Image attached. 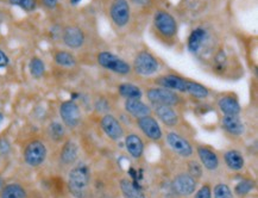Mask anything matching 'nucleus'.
<instances>
[{"label": "nucleus", "mask_w": 258, "mask_h": 198, "mask_svg": "<svg viewBox=\"0 0 258 198\" xmlns=\"http://www.w3.org/2000/svg\"><path fill=\"white\" fill-rule=\"evenodd\" d=\"M100 127L106 136L112 141H119L124 137V128L117 117L106 114L100 120Z\"/></svg>", "instance_id": "1a4fd4ad"}, {"label": "nucleus", "mask_w": 258, "mask_h": 198, "mask_svg": "<svg viewBox=\"0 0 258 198\" xmlns=\"http://www.w3.org/2000/svg\"><path fill=\"white\" fill-rule=\"evenodd\" d=\"M198 157H199L203 167L206 168L207 171H216L219 167V158L211 148L205 146L198 147Z\"/></svg>", "instance_id": "6ab92c4d"}, {"label": "nucleus", "mask_w": 258, "mask_h": 198, "mask_svg": "<svg viewBox=\"0 0 258 198\" xmlns=\"http://www.w3.org/2000/svg\"><path fill=\"white\" fill-rule=\"evenodd\" d=\"M221 127L225 131H227L231 135H234V136H240L245 131V125H244L239 116L224 115L223 118H221Z\"/></svg>", "instance_id": "aec40b11"}, {"label": "nucleus", "mask_w": 258, "mask_h": 198, "mask_svg": "<svg viewBox=\"0 0 258 198\" xmlns=\"http://www.w3.org/2000/svg\"><path fill=\"white\" fill-rule=\"evenodd\" d=\"M188 173L198 180L199 178L203 177V165L195 160L189 161L188 163Z\"/></svg>", "instance_id": "72a5a7b5"}, {"label": "nucleus", "mask_w": 258, "mask_h": 198, "mask_svg": "<svg viewBox=\"0 0 258 198\" xmlns=\"http://www.w3.org/2000/svg\"><path fill=\"white\" fill-rule=\"evenodd\" d=\"M3 121H4V115H3L2 112H0V124L3 123Z\"/></svg>", "instance_id": "79ce46f5"}, {"label": "nucleus", "mask_w": 258, "mask_h": 198, "mask_svg": "<svg viewBox=\"0 0 258 198\" xmlns=\"http://www.w3.org/2000/svg\"><path fill=\"white\" fill-rule=\"evenodd\" d=\"M0 198H28V193L21 184L12 183L3 187Z\"/></svg>", "instance_id": "393cba45"}, {"label": "nucleus", "mask_w": 258, "mask_h": 198, "mask_svg": "<svg viewBox=\"0 0 258 198\" xmlns=\"http://www.w3.org/2000/svg\"><path fill=\"white\" fill-rule=\"evenodd\" d=\"M137 125L142 133L151 141H160L163 137V131L158 121L151 115L137 118Z\"/></svg>", "instance_id": "9d476101"}, {"label": "nucleus", "mask_w": 258, "mask_h": 198, "mask_svg": "<svg viewBox=\"0 0 258 198\" xmlns=\"http://www.w3.org/2000/svg\"><path fill=\"white\" fill-rule=\"evenodd\" d=\"M254 187V181L251 180V179H244L239 181V183L237 184L236 187H234V193L237 194V196H246L247 193H250L251 191L253 190Z\"/></svg>", "instance_id": "7c9ffc66"}, {"label": "nucleus", "mask_w": 258, "mask_h": 198, "mask_svg": "<svg viewBox=\"0 0 258 198\" xmlns=\"http://www.w3.org/2000/svg\"><path fill=\"white\" fill-rule=\"evenodd\" d=\"M97 61L102 68L118 75H128L132 72L131 65L113 53L100 52L97 56Z\"/></svg>", "instance_id": "f03ea898"}, {"label": "nucleus", "mask_w": 258, "mask_h": 198, "mask_svg": "<svg viewBox=\"0 0 258 198\" xmlns=\"http://www.w3.org/2000/svg\"><path fill=\"white\" fill-rule=\"evenodd\" d=\"M78 157H79L78 144L72 140L66 141L63 147H62L61 150V153H59V160H61V163L66 165V166H69V165H73L78 160Z\"/></svg>", "instance_id": "4be33fe9"}, {"label": "nucleus", "mask_w": 258, "mask_h": 198, "mask_svg": "<svg viewBox=\"0 0 258 198\" xmlns=\"http://www.w3.org/2000/svg\"><path fill=\"white\" fill-rule=\"evenodd\" d=\"M58 111L62 123L64 124V127L69 128V129H75L81 123V109L77 102L73 101V99L62 102L61 105H59Z\"/></svg>", "instance_id": "39448f33"}, {"label": "nucleus", "mask_w": 258, "mask_h": 198, "mask_svg": "<svg viewBox=\"0 0 258 198\" xmlns=\"http://www.w3.org/2000/svg\"><path fill=\"white\" fill-rule=\"evenodd\" d=\"M214 198H233L230 186L225 183H219L214 186Z\"/></svg>", "instance_id": "473e14b6"}, {"label": "nucleus", "mask_w": 258, "mask_h": 198, "mask_svg": "<svg viewBox=\"0 0 258 198\" xmlns=\"http://www.w3.org/2000/svg\"><path fill=\"white\" fill-rule=\"evenodd\" d=\"M125 147H126L127 153L135 159H140L144 153V143L137 134H128L125 137Z\"/></svg>", "instance_id": "412c9836"}, {"label": "nucleus", "mask_w": 258, "mask_h": 198, "mask_svg": "<svg viewBox=\"0 0 258 198\" xmlns=\"http://www.w3.org/2000/svg\"><path fill=\"white\" fill-rule=\"evenodd\" d=\"M132 69L141 77H151L160 69V62L150 52L142 51L135 56Z\"/></svg>", "instance_id": "7ed1b4c3"}, {"label": "nucleus", "mask_w": 258, "mask_h": 198, "mask_svg": "<svg viewBox=\"0 0 258 198\" xmlns=\"http://www.w3.org/2000/svg\"><path fill=\"white\" fill-rule=\"evenodd\" d=\"M208 39V32L206 29L204 28H197L194 29L193 31L190 32L189 37H188V51H189L191 54L198 55L200 51H203L204 45L206 44Z\"/></svg>", "instance_id": "dca6fc26"}, {"label": "nucleus", "mask_w": 258, "mask_h": 198, "mask_svg": "<svg viewBox=\"0 0 258 198\" xmlns=\"http://www.w3.org/2000/svg\"><path fill=\"white\" fill-rule=\"evenodd\" d=\"M118 92L125 99H142L143 91L140 86L130 82H123L118 86Z\"/></svg>", "instance_id": "b1692460"}, {"label": "nucleus", "mask_w": 258, "mask_h": 198, "mask_svg": "<svg viewBox=\"0 0 258 198\" xmlns=\"http://www.w3.org/2000/svg\"><path fill=\"white\" fill-rule=\"evenodd\" d=\"M147 98L153 105H169L176 107L181 103V97L177 92L167 90L163 87H151L147 91Z\"/></svg>", "instance_id": "423d86ee"}, {"label": "nucleus", "mask_w": 258, "mask_h": 198, "mask_svg": "<svg viewBox=\"0 0 258 198\" xmlns=\"http://www.w3.org/2000/svg\"><path fill=\"white\" fill-rule=\"evenodd\" d=\"M48 134L52 141L59 142L66 136V127L63 123L58 121H52L48 127Z\"/></svg>", "instance_id": "c85d7f7f"}, {"label": "nucleus", "mask_w": 258, "mask_h": 198, "mask_svg": "<svg viewBox=\"0 0 258 198\" xmlns=\"http://www.w3.org/2000/svg\"><path fill=\"white\" fill-rule=\"evenodd\" d=\"M47 147L39 140H34L29 142L24 150V160L30 167L41 166L47 159Z\"/></svg>", "instance_id": "0eeeda50"}, {"label": "nucleus", "mask_w": 258, "mask_h": 198, "mask_svg": "<svg viewBox=\"0 0 258 198\" xmlns=\"http://www.w3.org/2000/svg\"><path fill=\"white\" fill-rule=\"evenodd\" d=\"M225 164L226 166L232 171H240L244 168V165H245V160H244L243 154L240 152L231 150L227 151L224 155Z\"/></svg>", "instance_id": "5701e85b"}, {"label": "nucleus", "mask_w": 258, "mask_h": 198, "mask_svg": "<svg viewBox=\"0 0 258 198\" xmlns=\"http://www.w3.org/2000/svg\"><path fill=\"white\" fill-rule=\"evenodd\" d=\"M80 2H81V0H71V4L72 5H78Z\"/></svg>", "instance_id": "a19ab883"}, {"label": "nucleus", "mask_w": 258, "mask_h": 198, "mask_svg": "<svg viewBox=\"0 0 258 198\" xmlns=\"http://www.w3.org/2000/svg\"><path fill=\"white\" fill-rule=\"evenodd\" d=\"M167 143L170 147V150L175 152V153L183 158H189L193 154V146L186 137L182 135L175 133V131H170L167 134Z\"/></svg>", "instance_id": "9b49d317"}, {"label": "nucleus", "mask_w": 258, "mask_h": 198, "mask_svg": "<svg viewBox=\"0 0 258 198\" xmlns=\"http://www.w3.org/2000/svg\"><path fill=\"white\" fill-rule=\"evenodd\" d=\"M9 3L12 6H17V8L24 10L26 12L35 11L36 8H37L36 0H9Z\"/></svg>", "instance_id": "2f4dec72"}, {"label": "nucleus", "mask_w": 258, "mask_h": 198, "mask_svg": "<svg viewBox=\"0 0 258 198\" xmlns=\"http://www.w3.org/2000/svg\"><path fill=\"white\" fill-rule=\"evenodd\" d=\"M186 93L198 99H206L210 95V90L206 86H204L203 84H200V82L188 80L187 79Z\"/></svg>", "instance_id": "a878e982"}, {"label": "nucleus", "mask_w": 258, "mask_h": 198, "mask_svg": "<svg viewBox=\"0 0 258 198\" xmlns=\"http://www.w3.org/2000/svg\"><path fill=\"white\" fill-rule=\"evenodd\" d=\"M62 41L66 47L71 49H79L85 44L86 36L81 28L75 25H69L62 30Z\"/></svg>", "instance_id": "ddd939ff"}, {"label": "nucleus", "mask_w": 258, "mask_h": 198, "mask_svg": "<svg viewBox=\"0 0 258 198\" xmlns=\"http://www.w3.org/2000/svg\"><path fill=\"white\" fill-rule=\"evenodd\" d=\"M154 25L164 38H174L177 35V23L174 16L165 10H158L154 16Z\"/></svg>", "instance_id": "20e7f679"}, {"label": "nucleus", "mask_w": 258, "mask_h": 198, "mask_svg": "<svg viewBox=\"0 0 258 198\" xmlns=\"http://www.w3.org/2000/svg\"><path fill=\"white\" fill-rule=\"evenodd\" d=\"M54 61L56 65L66 68H72L77 65V58L71 52L67 51L56 52V54L54 55Z\"/></svg>", "instance_id": "cd10ccee"}, {"label": "nucleus", "mask_w": 258, "mask_h": 198, "mask_svg": "<svg viewBox=\"0 0 258 198\" xmlns=\"http://www.w3.org/2000/svg\"><path fill=\"white\" fill-rule=\"evenodd\" d=\"M110 17L118 28H124L131 19V8L128 0H113L110 8Z\"/></svg>", "instance_id": "6e6552de"}, {"label": "nucleus", "mask_w": 258, "mask_h": 198, "mask_svg": "<svg viewBox=\"0 0 258 198\" xmlns=\"http://www.w3.org/2000/svg\"><path fill=\"white\" fill-rule=\"evenodd\" d=\"M156 84L160 87L167 88V90L186 93L187 79L182 78L180 75H176V74L162 75V77L156 79Z\"/></svg>", "instance_id": "4468645a"}, {"label": "nucleus", "mask_w": 258, "mask_h": 198, "mask_svg": "<svg viewBox=\"0 0 258 198\" xmlns=\"http://www.w3.org/2000/svg\"><path fill=\"white\" fill-rule=\"evenodd\" d=\"M218 108L224 115L229 116H239L241 112V105L239 101L232 94H225L220 97L217 102Z\"/></svg>", "instance_id": "a211bd4d"}, {"label": "nucleus", "mask_w": 258, "mask_h": 198, "mask_svg": "<svg viewBox=\"0 0 258 198\" xmlns=\"http://www.w3.org/2000/svg\"><path fill=\"white\" fill-rule=\"evenodd\" d=\"M91 183V171L84 163L78 164L69 171L68 189L75 198H85Z\"/></svg>", "instance_id": "f257e3e1"}, {"label": "nucleus", "mask_w": 258, "mask_h": 198, "mask_svg": "<svg viewBox=\"0 0 258 198\" xmlns=\"http://www.w3.org/2000/svg\"><path fill=\"white\" fill-rule=\"evenodd\" d=\"M29 71L32 78L41 79L45 74V64L41 58H32L29 64Z\"/></svg>", "instance_id": "c756f323"}, {"label": "nucleus", "mask_w": 258, "mask_h": 198, "mask_svg": "<svg viewBox=\"0 0 258 198\" xmlns=\"http://www.w3.org/2000/svg\"><path fill=\"white\" fill-rule=\"evenodd\" d=\"M194 198H212V189L210 184H205L197 191L194 194Z\"/></svg>", "instance_id": "f704fd0d"}, {"label": "nucleus", "mask_w": 258, "mask_h": 198, "mask_svg": "<svg viewBox=\"0 0 258 198\" xmlns=\"http://www.w3.org/2000/svg\"><path fill=\"white\" fill-rule=\"evenodd\" d=\"M9 64H10V59H9V56L6 55L5 53L2 51V49H0V69H2V68H5V67H8Z\"/></svg>", "instance_id": "e433bc0d"}, {"label": "nucleus", "mask_w": 258, "mask_h": 198, "mask_svg": "<svg viewBox=\"0 0 258 198\" xmlns=\"http://www.w3.org/2000/svg\"><path fill=\"white\" fill-rule=\"evenodd\" d=\"M3 187H4V181H3V178L0 176V192H2Z\"/></svg>", "instance_id": "ea45409f"}, {"label": "nucleus", "mask_w": 258, "mask_h": 198, "mask_svg": "<svg viewBox=\"0 0 258 198\" xmlns=\"http://www.w3.org/2000/svg\"><path fill=\"white\" fill-rule=\"evenodd\" d=\"M130 2L132 3V4L137 5V6H149L150 5L151 0H130Z\"/></svg>", "instance_id": "58836bf2"}, {"label": "nucleus", "mask_w": 258, "mask_h": 198, "mask_svg": "<svg viewBox=\"0 0 258 198\" xmlns=\"http://www.w3.org/2000/svg\"><path fill=\"white\" fill-rule=\"evenodd\" d=\"M154 108L157 118L165 127L173 128L178 124L180 116H178L177 111L175 110L174 107H169V105H154Z\"/></svg>", "instance_id": "2eb2a0df"}, {"label": "nucleus", "mask_w": 258, "mask_h": 198, "mask_svg": "<svg viewBox=\"0 0 258 198\" xmlns=\"http://www.w3.org/2000/svg\"><path fill=\"white\" fill-rule=\"evenodd\" d=\"M11 152V143L6 137L0 138V155L2 157H8Z\"/></svg>", "instance_id": "c9c22d12"}, {"label": "nucleus", "mask_w": 258, "mask_h": 198, "mask_svg": "<svg viewBox=\"0 0 258 198\" xmlns=\"http://www.w3.org/2000/svg\"><path fill=\"white\" fill-rule=\"evenodd\" d=\"M124 109L128 115L135 118H141L151 115V107L142 99H126L124 103Z\"/></svg>", "instance_id": "f3484780"}, {"label": "nucleus", "mask_w": 258, "mask_h": 198, "mask_svg": "<svg viewBox=\"0 0 258 198\" xmlns=\"http://www.w3.org/2000/svg\"><path fill=\"white\" fill-rule=\"evenodd\" d=\"M119 185H120V190L124 198H147L137 186H135V184L131 180L121 179Z\"/></svg>", "instance_id": "bb28decb"}, {"label": "nucleus", "mask_w": 258, "mask_h": 198, "mask_svg": "<svg viewBox=\"0 0 258 198\" xmlns=\"http://www.w3.org/2000/svg\"><path fill=\"white\" fill-rule=\"evenodd\" d=\"M171 186L175 192L180 196L188 197L195 192L198 186V180L190 176L189 173H180L174 178Z\"/></svg>", "instance_id": "f8f14e48"}, {"label": "nucleus", "mask_w": 258, "mask_h": 198, "mask_svg": "<svg viewBox=\"0 0 258 198\" xmlns=\"http://www.w3.org/2000/svg\"><path fill=\"white\" fill-rule=\"evenodd\" d=\"M42 4L49 10H54L57 8L58 0H42Z\"/></svg>", "instance_id": "4c0bfd02"}]
</instances>
